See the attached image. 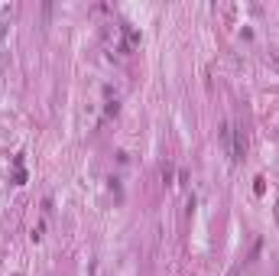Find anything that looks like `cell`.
<instances>
[{
    "mask_svg": "<svg viewBox=\"0 0 279 276\" xmlns=\"http://www.w3.org/2000/svg\"><path fill=\"white\" fill-rule=\"evenodd\" d=\"M244 149H247V143H244V133H240V130H234V146H231V160H244Z\"/></svg>",
    "mask_w": 279,
    "mask_h": 276,
    "instance_id": "6da1fadb",
    "label": "cell"
}]
</instances>
